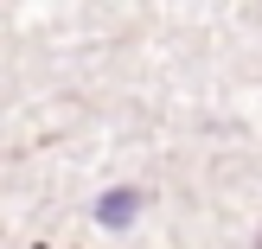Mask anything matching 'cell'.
<instances>
[{
    "mask_svg": "<svg viewBox=\"0 0 262 249\" xmlns=\"http://www.w3.org/2000/svg\"><path fill=\"white\" fill-rule=\"evenodd\" d=\"M135 211H141V192H135V186H122V192H102V198H96V217H102L109 230L135 224Z\"/></svg>",
    "mask_w": 262,
    "mask_h": 249,
    "instance_id": "obj_1",
    "label": "cell"
},
{
    "mask_svg": "<svg viewBox=\"0 0 262 249\" xmlns=\"http://www.w3.org/2000/svg\"><path fill=\"white\" fill-rule=\"evenodd\" d=\"M256 249H262V243H256Z\"/></svg>",
    "mask_w": 262,
    "mask_h": 249,
    "instance_id": "obj_2",
    "label": "cell"
}]
</instances>
